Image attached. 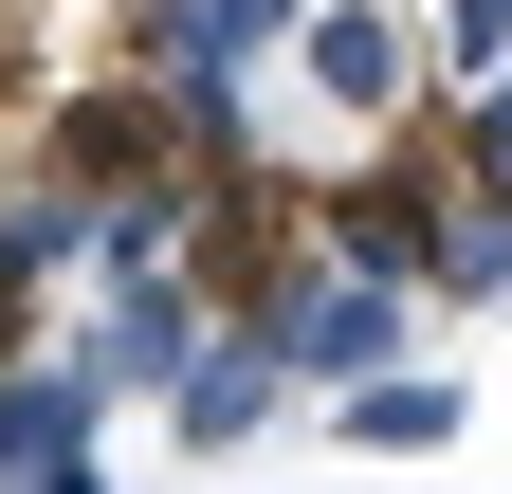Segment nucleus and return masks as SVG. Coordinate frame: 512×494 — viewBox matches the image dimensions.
<instances>
[{
  "mask_svg": "<svg viewBox=\"0 0 512 494\" xmlns=\"http://www.w3.org/2000/svg\"><path fill=\"white\" fill-rule=\"evenodd\" d=\"M458 183H476V165H458ZM458 183H439V147H403V165H366L311 238H330V257H366V275H421V293H439V220H458Z\"/></svg>",
  "mask_w": 512,
  "mask_h": 494,
  "instance_id": "obj_5",
  "label": "nucleus"
},
{
  "mask_svg": "<svg viewBox=\"0 0 512 494\" xmlns=\"http://www.w3.org/2000/svg\"><path fill=\"white\" fill-rule=\"evenodd\" d=\"M458 165H476V183H512V55L458 92Z\"/></svg>",
  "mask_w": 512,
  "mask_h": 494,
  "instance_id": "obj_9",
  "label": "nucleus"
},
{
  "mask_svg": "<svg viewBox=\"0 0 512 494\" xmlns=\"http://www.w3.org/2000/svg\"><path fill=\"white\" fill-rule=\"evenodd\" d=\"M293 74H311V92H330V110H348V129H403V110H421V74H439V55H421L403 19H384V0H311V37H293Z\"/></svg>",
  "mask_w": 512,
  "mask_h": 494,
  "instance_id": "obj_4",
  "label": "nucleus"
},
{
  "mask_svg": "<svg viewBox=\"0 0 512 494\" xmlns=\"http://www.w3.org/2000/svg\"><path fill=\"white\" fill-rule=\"evenodd\" d=\"M476 421V385H439V366H366L348 385V458H439Z\"/></svg>",
  "mask_w": 512,
  "mask_h": 494,
  "instance_id": "obj_7",
  "label": "nucleus"
},
{
  "mask_svg": "<svg viewBox=\"0 0 512 494\" xmlns=\"http://www.w3.org/2000/svg\"><path fill=\"white\" fill-rule=\"evenodd\" d=\"M403 293L421 275H366V257H330V238H293V275L238 293V312H275L293 385H366V366H403Z\"/></svg>",
  "mask_w": 512,
  "mask_h": 494,
  "instance_id": "obj_1",
  "label": "nucleus"
},
{
  "mask_svg": "<svg viewBox=\"0 0 512 494\" xmlns=\"http://www.w3.org/2000/svg\"><path fill=\"white\" fill-rule=\"evenodd\" d=\"M92 458H110V385H92V348H55V366L0 348V476H19V494H74Z\"/></svg>",
  "mask_w": 512,
  "mask_h": 494,
  "instance_id": "obj_2",
  "label": "nucleus"
},
{
  "mask_svg": "<svg viewBox=\"0 0 512 494\" xmlns=\"http://www.w3.org/2000/svg\"><path fill=\"white\" fill-rule=\"evenodd\" d=\"M128 19H147V74H256L311 37V0H128Z\"/></svg>",
  "mask_w": 512,
  "mask_h": 494,
  "instance_id": "obj_6",
  "label": "nucleus"
},
{
  "mask_svg": "<svg viewBox=\"0 0 512 494\" xmlns=\"http://www.w3.org/2000/svg\"><path fill=\"white\" fill-rule=\"evenodd\" d=\"M439 293H458V312L512 293V183H458V220H439Z\"/></svg>",
  "mask_w": 512,
  "mask_h": 494,
  "instance_id": "obj_8",
  "label": "nucleus"
},
{
  "mask_svg": "<svg viewBox=\"0 0 512 494\" xmlns=\"http://www.w3.org/2000/svg\"><path fill=\"white\" fill-rule=\"evenodd\" d=\"M275 385H293L275 312H220L202 348H183V385H165V440H183V458H238L256 421H275Z\"/></svg>",
  "mask_w": 512,
  "mask_h": 494,
  "instance_id": "obj_3",
  "label": "nucleus"
}]
</instances>
